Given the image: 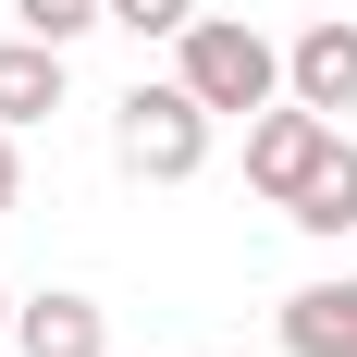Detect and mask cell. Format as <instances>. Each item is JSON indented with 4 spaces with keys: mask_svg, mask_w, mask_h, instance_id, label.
Returning a JSON list of instances; mask_svg holds the SVG:
<instances>
[{
    "mask_svg": "<svg viewBox=\"0 0 357 357\" xmlns=\"http://www.w3.org/2000/svg\"><path fill=\"white\" fill-rule=\"evenodd\" d=\"M13 197H25V160H13V123H0V222H13Z\"/></svg>",
    "mask_w": 357,
    "mask_h": 357,
    "instance_id": "obj_11",
    "label": "cell"
},
{
    "mask_svg": "<svg viewBox=\"0 0 357 357\" xmlns=\"http://www.w3.org/2000/svg\"><path fill=\"white\" fill-rule=\"evenodd\" d=\"M321 13H333V0H321Z\"/></svg>",
    "mask_w": 357,
    "mask_h": 357,
    "instance_id": "obj_13",
    "label": "cell"
},
{
    "mask_svg": "<svg viewBox=\"0 0 357 357\" xmlns=\"http://www.w3.org/2000/svg\"><path fill=\"white\" fill-rule=\"evenodd\" d=\"M284 222H296V234H321V247H345V234H357V136H345L321 173L284 197Z\"/></svg>",
    "mask_w": 357,
    "mask_h": 357,
    "instance_id": "obj_8",
    "label": "cell"
},
{
    "mask_svg": "<svg viewBox=\"0 0 357 357\" xmlns=\"http://www.w3.org/2000/svg\"><path fill=\"white\" fill-rule=\"evenodd\" d=\"M284 99L333 111V123L357 111V13H345V0H333V13H308V37L284 50Z\"/></svg>",
    "mask_w": 357,
    "mask_h": 357,
    "instance_id": "obj_4",
    "label": "cell"
},
{
    "mask_svg": "<svg viewBox=\"0 0 357 357\" xmlns=\"http://www.w3.org/2000/svg\"><path fill=\"white\" fill-rule=\"evenodd\" d=\"M111 25H123V37H185L197 0H111Z\"/></svg>",
    "mask_w": 357,
    "mask_h": 357,
    "instance_id": "obj_10",
    "label": "cell"
},
{
    "mask_svg": "<svg viewBox=\"0 0 357 357\" xmlns=\"http://www.w3.org/2000/svg\"><path fill=\"white\" fill-rule=\"evenodd\" d=\"M271 321H284V357H357V284H296Z\"/></svg>",
    "mask_w": 357,
    "mask_h": 357,
    "instance_id": "obj_6",
    "label": "cell"
},
{
    "mask_svg": "<svg viewBox=\"0 0 357 357\" xmlns=\"http://www.w3.org/2000/svg\"><path fill=\"white\" fill-rule=\"evenodd\" d=\"M13 357H111L99 296H25L13 308Z\"/></svg>",
    "mask_w": 357,
    "mask_h": 357,
    "instance_id": "obj_5",
    "label": "cell"
},
{
    "mask_svg": "<svg viewBox=\"0 0 357 357\" xmlns=\"http://www.w3.org/2000/svg\"><path fill=\"white\" fill-rule=\"evenodd\" d=\"M50 111H62V50H50V37H0V123H50Z\"/></svg>",
    "mask_w": 357,
    "mask_h": 357,
    "instance_id": "obj_7",
    "label": "cell"
},
{
    "mask_svg": "<svg viewBox=\"0 0 357 357\" xmlns=\"http://www.w3.org/2000/svg\"><path fill=\"white\" fill-rule=\"evenodd\" d=\"M333 148H345V123H333V111H308V99H271V111L247 123V185L271 197V210H284L296 185L333 160Z\"/></svg>",
    "mask_w": 357,
    "mask_h": 357,
    "instance_id": "obj_3",
    "label": "cell"
},
{
    "mask_svg": "<svg viewBox=\"0 0 357 357\" xmlns=\"http://www.w3.org/2000/svg\"><path fill=\"white\" fill-rule=\"evenodd\" d=\"M13 25H25V37H50V50H74L86 25H111V0H13Z\"/></svg>",
    "mask_w": 357,
    "mask_h": 357,
    "instance_id": "obj_9",
    "label": "cell"
},
{
    "mask_svg": "<svg viewBox=\"0 0 357 357\" xmlns=\"http://www.w3.org/2000/svg\"><path fill=\"white\" fill-rule=\"evenodd\" d=\"M173 74H185L210 111H247V123L284 99V50H271L259 25H234V13H197V25H185V37H173Z\"/></svg>",
    "mask_w": 357,
    "mask_h": 357,
    "instance_id": "obj_2",
    "label": "cell"
},
{
    "mask_svg": "<svg viewBox=\"0 0 357 357\" xmlns=\"http://www.w3.org/2000/svg\"><path fill=\"white\" fill-rule=\"evenodd\" d=\"M210 123L222 111L185 86V74H136L123 99H111V160L136 185H185V173H210Z\"/></svg>",
    "mask_w": 357,
    "mask_h": 357,
    "instance_id": "obj_1",
    "label": "cell"
},
{
    "mask_svg": "<svg viewBox=\"0 0 357 357\" xmlns=\"http://www.w3.org/2000/svg\"><path fill=\"white\" fill-rule=\"evenodd\" d=\"M13 308H25V296H0V333H13Z\"/></svg>",
    "mask_w": 357,
    "mask_h": 357,
    "instance_id": "obj_12",
    "label": "cell"
}]
</instances>
